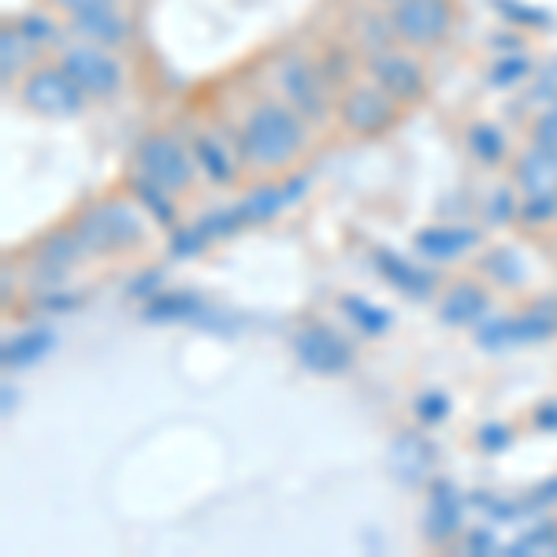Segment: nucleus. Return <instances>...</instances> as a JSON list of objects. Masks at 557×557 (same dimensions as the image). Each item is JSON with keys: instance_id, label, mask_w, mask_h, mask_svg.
<instances>
[{"instance_id": "nucleus-22", "label": "nucleus", "mask_w": 557, "mask_h": 557, "mask_svg": "<svg viewBox=\"0 0 557 557\" xmlns=\"http://www.w3.org/2000/svg\"><path fill=\"white\" fill-rule=\"evenodd\" d=\"M134 194H138L141 197V205H149V209H152V215H157V220L160 223H172L175 220V212H172V205H168V190H160V186L157 183H149V178H134Z\"/></svg>"}, {"instance_id": "nucleus-17", "label": "nucleus", "mask_w": 557, "mask_h": 557, "mask_svg": "<svg viewBox=\"0 0 557 557\" xmlns=\"http://www.w3.org/2000/svg\"><path fill=\"white\" fill-rule=\"evenodd\" d=\"M375 264H380V272L391 278V283L398 286V290L412 294V298H428L431 286H435V275L420 272V268L406 264V260L394 257V253H380V257H375Z\"/></svg>"}, {"instance_id": "nucleus-7", "label": "nucleus", "mask_w": 557, "mask_h": 557, "mask_svg": "<svg viewBox=\"0 0 557 557\" xmlns=\"http://www.w3.org/2000/svg\"><path fill=\"white\" fill-rule=\"evenodd\" d=\"M394 104L398 101L383 86H357L349 89L343 101V123L354 134H383L394 123V115H398Z\"/></svg>"}, {"instance_id": "nucleus-10", "label": "nucleus", "mask_w": 557, "mask_h": 557, "mask_svg": "<svg viewBox=\"0 0 557 557\" xmlns=\"http://www.w3.org/2000/svg\"><path fill=\"white\" fill-rule=\"evenodd\" d=\"M375 78H380V86L394 101H412V97L424 94V71L412 64L409 57H401V52L375 60Z\"/></svg>"}, {"instance_id": "nucleus-18", "label": "nucleus", "mask_w": 557, "mask_h": 557, "mask_svg": "<svg viewBox=\"0 0 557 557\" xmlns=\"http://www.w3.org/2000/svg\"><path fill=\"white\" fill-rule=\"evenodd\" d=\"M49 349H52V335H49V331H26V335L12 338V343L4 346V364L8 368H26V364L41 361Z\"/></svg>"}, {"instance_id": "nucleus-5", "label": "nucleus", "mask_w": 557, "mask_h": 557, "mask_svg": "<svg viewBox=\"0 0 557 557\" xmlns=\"http://www.w3.org/2000/svg\"><path fill=\"white\" fill-rule=\"evenodd\" d=\"M391 26L409 45H435L450 34L454 4L450 0H401L391 12Z\"/></svg>"}, {"instance_id": "nucleus-19", "label": "nucleus", "mask_w": 557, "mask_h": 557, "mask_svg": "<svg viewBox=\"0 0 557 557\" xmlns=\"http://www.w3.org/2000/svg\"><path fill=\"white\" fill-rule=\"evenodd\" d=\"M194 160H197V168H205V175L215 178V183H231V178H235V168H231L227 152H223V146L212 134L194 138Z\"/></svg>"}, {"instance_id": "nucleus-8", "label": "nucleus", "mask_w": 557, "mask_h": 557, "mask_svg": "<svg viewBox=\"0 0 557 557\" xmlns=\"http://www.w3.org/2000/svg\"><path fill=\"white\" fill-rule=\"evenodd\" d=\"M294 349H298V361L317 375H338L349 368V346L343 335H335L331 327H305L298 338H294Z\"/></svg>"}, {"instance_id": "nucleus-13", "label": "nucleus", "mask_w": 557, "mask_h": 557, "mask_svg": "<svg viewBox=\"0 0 557 557\" xmlns=\"http://www.w3.org/2000/svg\"><path fill=\"white\" fill-rule=\"evenodd\" d=\"M487 309H491V298L483 286L454 283L450 290H446L443 305H438V317H443V323H480V320H487Z\"/></svg>"}, {"instance_id": "nucleus-26", "label": "nucleus", "mask_w": 557, "mask_h": 557, "mask_svg": "<svg viewBox=\"0 0 557 557\" xmlns=\"http://www.w3.org/2000/svg\"><path fill=\"white\" fill-rule=\"evenodd\" d=\"M535 141L539 146H546V149H557V104L550 108H543V115L535 120Z\"/></svg>"}, {"instance_id": "nucleus-6", "label": "nucleus", "mask_w": 557, "mask_h": 557, "mask_svg": "<svg viewBox=\"0 0 557 557\" xmlns=\"http://www.w3.org/2000/svg\"><path fill=\"white\" fill-rule=\"evenodd\" d=\"M75 238L86 249H115V246H131L141 238V223L127 205H104L83 215L75 227Z\"/></svg>"}, {"instance_id": "nucleus-32", "label": "nucleus", "mask_w": 557, "mask_h": 557, "mask_svg": "<svg viewBox=\"0 0 557 557\" xmlns=\"http://www.w3.org/2000/svg\"><path fill=\"white\" fill-rule=\"evenodd\" d=\"M386 4H401V0H386Z\"/></svg>"}, {"instance_id": "nucleus-23", "label": "nucleus", "mask_w": 557, "mask_h": 557, "mask_svg": "<svg viewBox=\"0 0 557 557\" xmlns=\"http://www.w3.org/2000/svg\"><path fill=\"white\" fill-rule=\"evenodd\" d=\"M343 309L354 317L357 323H361L364 331H372V335H380V331H386V323H391V317H386L383 309H375V305H368L361 298H346Z\"/></svg>"}, {"instance_id": "nucleus-11", "label": "nucleus", "mask_w": 557, "mask_h": 557, "mask_svg": "<svg viewBox=\"0 0 557 557\" xmlns=\"http://www.w3.org/2000/svg\"><path fill=\"white\" fill-rule=\"evenodd\" d=\"M480 242L475 227H465V223H450V227H428L417 235V253L428 260H457L461 253Z\"/></svg>"}, {"instance_id": "nucleus-24", "label": "nucleus", "mask_w": 557, "mask_h": 557, "mask_svg": "<svg viewBox=\"0 0 557 557\" xmlns=\"http://www.w3.org/2000/svg\"><path fill=\"white\" fill-rule=\"evenodd\" d=\"M557 554V528H539V532L517 539L513 554Z\"/></svg>"}, {"instance_id": "nucleus-16", "label": "nucleus", "mask_w": 557, "mask_h": 557, "mask_svg": "<svg viewBox=\"0 0 557 557\" xmlns=\"http://www.w3.org/2000/svg\"><path fill=\"white\" fill-rule=\"evenodd\" d=\"M283 86H286V97L290 104L298 108L301 115H323V97H320V86H317V75L301 64H290L283 71Z\"/></svg>"}, {"instance_id": "nucleus-25", "label": "nucleus", "mask_w": 557, "mask_h": 557, "mask_svg": "<svg viewBox=\"0 0 557 557\" xmlns=\"http://www.w3.org/2000/svg\"><path fill=\"white\" fill-rule=\"evenodd\" d=\"M524 75H528V60H520V57L502 60V64H494V67H491V83H494V86H513V83H520Z\"/></svg>"}, {"instance_id": "nucleus-27", "label": "nucleus", "mask_w": 557, "mask_h": 557, "mask_svg": "<svg viewBox=\"0 0 557 557\" xmlns=\"http://www.w3.org/2000/svg\"><path fill=\"white\" fill-rule=\"evenodd\" d=\"M532 101H543L546 108L557 104V60L550 67L543 71V75L535 78V86H532Z\"/></svg>"}, {"instance_id": "nucleus-1", "label": "nucleus", "mask_w": 557, "mask_h": 557, "mask_svg": "<svg viewBox=\"0 0 557 557\" xmlns=\"http://www.w3.org/2000/svg\"><path fill=\"white\" fill-rule=\"evenodd\" d=\"M305 149V123L294 104H260L242 127V160L253 168H286Z\"/></svg>"}, {"instance_id": "nucleus-20", "label": "nucleus", "mask_w": 557, "mask_h": 557, "mask_svg": "<svg viewBox=\"0 0 557 557\" xmlns=\"http://www.w3.org/2000/svg\"><path fill=\"white\" fill-rule=\"evenodd\" d=\"M394 461H406V465H398V472L412 483V480H420V475H424V465L431 461V450L420 443V438L401 435L398 443H394Z\"/></svg>"}, {"instance_id": "nucleus-2", "label": "nucleus", "mask_w": 557, "mask_h": 557, "mask_svg": "<svg viewBox=\"0 0 557 557\" xmlns=\"http://www.w3.org/2000/svg\"><path fill=\"white\" fill-rule=\"evenodd\" d=\"M83 86L67 75L60 64L34 67L30 78L23 83V104L38 115L49 120H71V115L83 112Z\"/></svg>"}, {"instance_id": "nucleus-4", "label": "nucleus", "mask_w": 557, "mask_h": 557, "mask_svg": "<svg viewBox=\"0 0 557 557\" xmlns=\"http://www.w3.org/2000/svg\"><path fill=\"white\" fill-rule=\"evenodd\" d=\"M138 175L157 183L160 190L178 194L190 186L194 160L186 157V149L178 146V138H172V134H149L138 146Z\"/></svg>"}, {"instance_id": "nucleus-21", "label": "nucleus", "mask_w": 557, "mask_h": 557, "mask_svg": "<svg viewBox=\"0 0 557 557\" xmlns=\"http://www.w3.org/2000/svg\"><path fill=\"white\" fill-rule=\"evenodd\" d=\"M469 149L475 152L480 160H487V164H494V160H502V152H506V141H502V134L487 127V123H480V127L469 131Z\"/></svg>"}, {"instance_id": "nucleus-29", "label": "nucleus", "mask_w": 557, "mask_h": 557, "mask_svg": "<svg viewBox=\"0 0 557 557\" xmlns=\"http://www.w3.org/2000/svg\"><path fill=\"white\" fill-rule=\"evenodd\" d=\"M417 412L435 424V420L446 417V398H443V394H424V398H420V406H417Z\"/></svg>"}, {"instance_id": "nucleus-3", "label": "nucleus", "mask_w": 557, "mask_h": 557, "mask_svg": "<svg viewBox=\"0 0 557 557\" xmlns=\"http://www.w3.org/2000/svg\"><path fill=\"white\" fill-rule=\"evenodd\" d=\"M60 67H64L89 97H112V94H120V86H123L120 60H115L104 45H94V41H78L60 52Z\"/></svg>"}, {"instance_id": "nucleus-9", "label": "nucleus", "mask_w": 557, "mask_h": 557, "mask_svg": "<svg viewBox=\"0 0 557 557\" xmlns=\"http://www.w3.org/2000/svg\"><path fill=\"white\" fill-rule=\"evenodd\" d=\"M517 183L524 197H543V201H557V149L535 146L520 157Z\"/></svg>"}, {"instance_id": "nucleus-15", "label": "nucleus", "mask_w": 557, "mask_h": 557, "mask_svg": "<svg viewBox=\"0 0 557 557\" xmlns=\"http://www.w3.org/2000/svg\"><path fill=\"white\" fill-rule=\"evenodd\" d=\"M305 190V178H298L294 186H260L238 205L242 223H260V220H272V215L283 209L286 201H294V194Z\"/></svg>"}, {"instance_id": "nucleus-14", "label": "nucleus", "mask_w": 557, "mask_h": 557, "mask_svg": "<svg viewBox=\"0 0 557 557\" xmlns=\"http://www.w3.org/2000/svg\"><path fill=\"white\" fill-rule=\"evenodd\" d=\"M71 26H75V30L83 34L86 41L104 45V49H112V45H120L123 38H127V23H123V15L115 12L112 4L97 8V12L71 15Z\"/></svg>"}, {"instance_id": "nucleus-31", "label": "nucleus", "mask_w": 557, "mask_h": 557, "mask_svg": "<svg viewBox=\"0 0 557 557\" xmlns=\"http://www.w3.org/2000/svg\"><path fill=\"white\" fill-rule=\"evenodd\" d=\"M539 424H543V428H557V401H546V406L543 409H539Z\"/></svg>"}, {"instance_id": "nucleus-30", "label": "nucleus", "mask_w": 557, "mask_h": 557, "mask_svg": "<svg viewBox=\"0 0 557 557\" xmlns=\"http://www.w3.org/2000/svg\"><path fill=\"white\" fill-rule=\"evenodd\" d=\"M52 4H57L60 12H67V15H83V12H97V8L115 4V0H52Z\"/></svg>"}, {"instance_id": "nucleus-12", "label": "nucleus", "mask_w": 557, "mask_h": 557, "mask_svg": "<svg viewBox=\"0 0 557 557\" xmlns=\"http://www.w3.org/2000/svg\"><path fill=\"white\" fill-rule=\"evenodd\" d=\"M461 532V494L450 483H435L428 502V539L431 543H446Z\"/></svg>"}, {"instance_id": "nucleus-28", "label": "nucleus", "mask_w": 557, "mask_h": 557, "mask_svg": "<svg viewBox=\"0 0 557 557\" xmlns=\"http://www.w3.org/2000/svg\"><path fill=\"white\" fill-rule=\"evenodd\" d=\"M23 38H20V34H12V30H4V75L8 78H12L15 75V71H20V52H15V49H23Z\"/></svg>"}]
</instances>
